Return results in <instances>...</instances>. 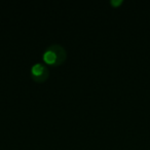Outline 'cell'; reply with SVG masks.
Here are the masks:
<instances>
[{"mask_svg":"<svg viewBox=\"0 0 150 150\" xmlns=\"http://www.w3.org/2000/svg\"><path fill=\"white\" fill-rule=\"evenodd\" d=\"M43 60L50 65H60L66 60V50L60 44H52L44 52Z\"/></svg>","mask_w":150,"mask_h":150,"instance_id":"6da1fadb","label":"cell"},{"mask_svg":"<svg viewBox=\"0 0 150 150\" xmlns=\"http://www.w3.org/2000/svg\"><path fill=\"white\" fill-rule=\"evenodd\" d=\"M31 74L33 76L34 80H36L37 82H43L48 77L50 71H48V68L44 64L36 63V64H34L32 66Z\"/></svg>","mask_w":150,"mask_h":150,"instance_id":"7a4b0ae2","label":"cell"}]
</instances>
